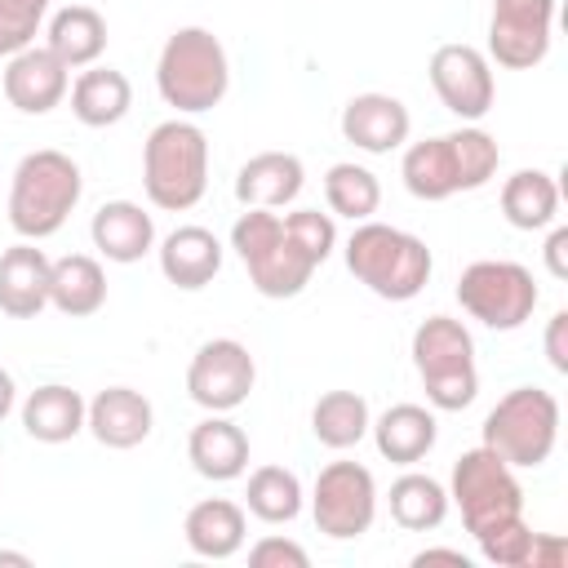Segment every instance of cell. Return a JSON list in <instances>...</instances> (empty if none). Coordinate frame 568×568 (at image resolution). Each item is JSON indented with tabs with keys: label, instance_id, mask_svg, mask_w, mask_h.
I'll return each mask as SVG.
<instances>
[{
	"label": "cell",
	"instance_id": "obj_7",
	"mask_svg": "<svg viewBox=\"0 0 568 568\" xmlns=\"http://www.w3.org/2000/svg\"><path fill=\"white\" fill-rule=\"evenodd\" d=\"M559 439V399L541 386L506 390L484 417V448L506 466H541Z\"/></svg>",
	"mask_w": 568,
	"mask_h": 568
},
{
	"label": "cell",
	"instance_id": "obj_12",
	"mask_svg": "<svg viewBox=\"0 0 568 568\" xmlns=\"http://www.w3.org/2000/svg\"><path fill=\"white\" fill-rule=\"evenodd\" d=\"M555 0H493L488 58L506 71H528L550 53Z\"/></svg>",
	"mask_w": 568,
	"mask_h": 568
},
{
	"label": "cell",
	"instance_id": "obj_4",
	"mask_svg": "<svg viewBox=\"0 0 568 568\" xmlns=\"http://www.w3.org/2000/svg\"><path fill=\"white\" fill-rule=\"evenodd\" d=\"M155 89L182 115L213 111L231 89V62L209 27H178L155 62Z\"/></svg>",
	"mask_w": 568,
	"mask_h": 568
},
{
	"label": "cell",
	"instance_id": "obj_25",
	"mask_svg": "<svg viewBox=\"0 0 568 568\" xmlns=\"http://www.w3.org/2000/svg\"><path fill=\"white\" fill-rule=\"evenodd\" d=\"M133 106V84L124 71L115 67H89L75 75L71 84V111L80 124L89 129H106V124H120Z\"/></svg>",
	"mask_w": 568,
	"mask_h": 568
},
{
	"label": "cell",
	"instance_id": "obj_6",
	"mask_svg": "<svg viewBox=\"0 0 568 568\" xmlns=\"http://www.w3.org/2000/svg\"><path fill=\"white\" fill-rule=\"evenodd\" d=\"M413 364L426 386V399L444 413H462L479 395V368H475V342L462 320L430 315L413 333Z\"/></svg>",
	"mask_w": 568,
	"mask_h": 568
},
{
	"label": "cell",
	"instance_id": "obj_2",
	"mask_svg": "<svg viewBox=\"0 0 568 568\" xmlns=\"http://www.w3.org/2000/svg\"><path fill=\"white\" fill-rule=\"evenodd\" d=\"M84 178L80 164L67 151H31L18 160L13 182H9V226L22 240H49L62 231L71 209L80 204Z\"/></svg>",
	"mask_w": 568,
	"mask_h": 568
},
{
	"label": "cell",
	"instance_id": "obj_11",
	"mask_svg": "<svg viewBox=\"0 0 568 568\" xmlns=\"http://www.w3.org/2000/svg\"><path fill=\"white\" fill-rule=\"evenodd\" d=\"M257 382V364L248 355L244 342L235 337H213L204 342L195 355H191V368H186V390L200 408L209 413H231L248 399Z\"/></svg>",
	"mask_w": 568,
	"mask_h": 568
},
{
	"label": "cell",
	"instance_id": "obj_42",
	"mask_svg": "<svg viewBox=\"0 0 568 568\" xmlns=\"http://www.w3.org/2000/svg\"><path fill=\"white\" fill-rule=\"evenodd\" d=\"M0 564H31L27 555H13V550H0Z\"/></svg>",
	"mask_w": 568,
	"mask_h": 568
},
{
	"label": "cell",
	"instance_id": "obj_26",
	"mask_svg": "<svg viewBox=\"0 0 568 568\" xmlns=\"http://www.w3.org/2000/svg\"><path fill=\"white\" fill-rule=\"evenodd\" d=\"M182 532L200 559H231L244 546V510L226 497H204L186 510Z\"/></svg>",
	"mask_w": 568,
	"mask_h": 568
},
{
	"label": "cell",
	"instance_id": "obj_14",
	"mask_svg": "<svg viewBox=\"0 0 568 568\" xmlns=\"http://www.w3.org/2000/svg\"><path fill=\"white\" fill-rule=\"evenodd\" d=\"M67 84H71V67L49 44L44 49L31 44V49L13 53L4 67V98L22 115H49L67 98Z\"/></svg>",
	"mask_w": 568,
	"mask_h": 568
},
{
	"label": "cell",
	"instance_id": "obj_15",
	"mask_svg": "<svg viewBox=\"0 0 568 568\" xmlns=\"http://www.w3.org/2000/svg\"><path fill=\"white\" fill-rule=\"evenodd\" d=\"M408 129H413V115L390 93H355L342 106V138L368 155H390L395 146L408 142Z\"/></svg>",
	"mask_w": 568,
	"mask_h": 568
},
{
	"label": "cell",
	"instance_id": "obj_31",
	"mask_svg": "<svg viewBox=\"0 0 568 568\" xmlns=\"http://www.w3.org/2000/svg\"><path fill=\"white\" fill-rule=\"evenodd\" d=\"M311 430L324 448H355L368 435V399L355 390H328L311 408Z\"/></svg>",
	"mask_w": 568,
	"mask_h": 568
},
{
	"label": "cell",
	"instance_id": "obj_16",
	"mask_svg": "<svg viewBox=\"0 0 568 568\" xmlns=\"http://www.w3.org/2000/svg\"><path fill=\"white\" fill-rule=\"evenodd\" d=\"M151 399L133 386H106L89 399V413H84V426L93 430L98 444L106 448H138L146 435H151Z\"/></svg>",
	"mask_w": 568,
	"mask_h": 568
},
{
	"label": "cell",
	"instance_id": "obj_20",
	"mask_svg": "<svg viewBox=\"0 0 568 568\" xmlns=\"http://www.w3.org/2000/svg\"><path fill=\"white\" fill-rule=\"evenodd\" d=\"M186 457H191L195 475H204V479H217V484L240 479L244 466H248V435H244L231 417L213 413V417H204V422L191 430Z\"/></svg>",
	"mask_w": 568,
	"mask_h": 568
},
{
	"label": "cell",
	"instance_id": "obj_35",
	"mask_svg": "<svg viewBox=\"0 0 568 568\" xmlns=\"http://www.w3.org/2000/svg\"><path fill=\"white\" fill-rule=\"evenodd\" d=\"M532 537H537V532L524 524V515H515V519H506V524L488 528V532H484V537H475V541H479V550H484V559H488V564H497V568H528Z\"/></svg>",
	"mask_w": 568,
	"mask_h": 568
},
{
	"label": "cell",
	"instance_id": "obj_29",
	"mask_svg": "<svg viewBox=\"0 0 568 568\" xmlns=\"http://www.w3.org/2000/svg\"><path fill=\"white\" fill-rule=\"evenodd\" d=\"M501 213L515 231H541L559 213V186L541 169H519L501 186Z\"/></svg>",
	"mask_w": 568,
	"mask_h": 568
},
{
	"label": "cell",
	"instance_id": "obj_22",
	"mask_svg": "<svg viewBox=\"0 0 568 568\" xmlns=\"http://www.w3.org/2000/svg\"><path fill=\"white\" fill-rule=\"evenodd\" d=\"M368 430H373L377 453L386 462H399V466L422 462L435 448V435H439L435 413L422 408V404H390L377 422H368Z\"/></svg>",
	"mask_w": 568,
	"mask_h": 568
},
{
	"label": "cell",
	"instance_id": "obj_28",
	"mask_svg": "<svg viewBox=\"0 0 568 568\" xmlns=\"http://www.w3.org/2000/svg\"><path fill=\"white\" fill-rule=\"evenodd\" d=\"M49 49L71 67H93L106 49V18L93 4H67L49 18Z\"/></svg>",
	"mask_w": 568,
	"mask_h": 568
},
{
	"label": "cell",
	"instance_id": "obj_3",
	"mask_svg": "<svg viewBox=\"0 0 568 568\" xmlns=\"http://www.w3.org/2000/svg\"><path fill=\"white\" fill-rule=\"evenodd\" d=\"M430 266L426 240L386 222H359L346 240V271L386 302H413L430 280Z\"/></svg>",
	"mask_w": 568,
	"mask_h": 568
},
{
	"label": "cell",
	"instance_id": "obj_38",
	"mask_svg": "<svg viewBox=\"0 0 568 568\" xmlns=\"http://www.w3.org/2000/svg\"><path fill=\"white\" fill-rule=\"evenodd\" d=\"M564 559H568V541H564V537H550V532H537V537H532L528 568H559Z\"/></svg>",
	"mask_w": 568,
	"mask_h": 568
},
{
	"label": "cell",
	"instance_id": "obj_41",
	"mask_svg": "<svg viewBox=\"0 0 568 568\" xmlns=\"http://www.w3.org/2000/svg\"><path fill=\"white\" fill-rule=\"evenodd\" d=\"M439 559L466 568V555H462V550H417V555H413V564H439Z\"/></svg>",
	"mask_w": 568,
	"mask_h": 568
},
{
	"label": "cell",
	"instance_id": "obj_8",
	"mask_svg": "<svg viewBox=\"0 0 568 568\" xmlns=\"http://www.w3.org/2000/svg\"><path fill=\"white\" fill-rule=\"evenodd\" d=\"M448 497L462 510V524L470 537H484L488 528L524 515V488L515 479V466H506L493 448H470L453 462V488Z\"/></svg>",
	"mask_w": 568,
	"mask_h": 568
},
{
	"label": "cell",
	"instance_id": "obj_10",
	"mask_svg": "<svg viewBox=\"0 0 568 568\" xmlns=\"http://www.w3.org/2000/svg\"><path fill=\"white\" fill-rule=\"evenodd\" d=\"M311 515L315 528L333 541H351L359 532H368L373 515H377V479L368 466L359 462H328L315 479L311 493Z\"/></svg>",
	"mask_w": 568,
	"mask_h": 568
},
{
	"label": "cell",
	"instance_id": "obj_5",
	"mask_svg": "<svg viewBox=\"0 0 568 568\" xmlns=\"http://www.w3.org/2000/svg\"><path fill=\"white\" fill-rule=\"evenodd\" d=\"M146 200L164 213H186L209 186V138L191 120H164L142 146Z\"/></svg>",
	"mask_w": 568,
	"mask_h": 568
},
{
	"label": "cell",
	"instance_id": "obj_36",
	"mask_svg": "<svg viewBox=\"0 0 568 568\" xmlns=\"http://www.w3.org/2000/svg\"><path fill=\"white\" fill-rule=\"evenodd\" d=\"M248 564H253V568H306L311 555H306L297 541H288V537H262V541L248 550Z\"/></svg>",
	"mask_w": 568,
	"mask_h": 568
},
{
	"label": "cell",
	"instance_id": "obj_1",
	"mask_svg": "<svg viewBox=\"0 0 568 568\" xmlns=\"http://www.w3.org/2000/svg\"><path fill=\"white\" fill-rule=\"evenodd\" d=\"M333 244L337 226L320 209H244L231 226V248L240 253L248 284L262 297H297Z\"/></svg>",
	"mask_w": 568,
	"mask_h": 568
},
{
	"label": "cell",
	"instance_id": "obj_39",
	"mask_svg": "<svg viewBox=\"0 0 568 568\" xmlns=\"http://www.w3.org/2000/svg\"><path fill=\"white\" fill-rule=\"evenodd\" d=\"M546 266L555 280H568V226H555L546 240Z\"/></svg>",
	"mask_w": 568,
	"mask_h": 568
},
{
	"label": "cell",
	"instance_id": "obj_17",
	"mask_svg": "<svg viewBox=\"0 0 568 568\" xmlns=\"http://www.w3.org/2000/svg\"><path fill=\"white\" fill-rule=\"evenodd\" d=\"M49 257L36 240H22L0 253V311L13 320H36L49 306Z\"/></svg>",
	"mask_w": 568,
	"mask_h": 568
},
{
	"label": "cell",
	"instance_id": "obj_24",
	"mask_svg": "<svg viewBox=\"0 0 568 568\" xmlns=\"http://www.w3.org/2000/svg\"><path fill=\"white\" fill-rule=\"evenodd\" d=\"M84 413L89 404L80 399V390L62 386V382H49V386H36L22 404V430L40 444H67L84 430Z\"/></svg>",
	"mask_w": 568,
	"mask_h": 568
},
{
	"label": "cell",
	"instance_id": "obj_40",
	"mask_svg": "<svg viewBox=\"0 0 568 568\" xmlns=\"http://www.w3.org/2000/svg\"><path fill=\"white\" fill-rule=\"evenodd\" d=\"M13 399H18V386H13V373L0 368V422L13 413Z\"/></svg>",
	"mask_w": 568,
	"mask_h": 568
},
{
	"label": "cell",
	"instance_id": "obj_27",
	"mask_svg": "<svg viewBox=\"0 0 568 568\" xmlns=\"http://www.w3.org/2000/svg\"><path fill=\"white\" fill-rule=\"evenodd\" d=\"M106 302V275L89 253H67L49 266V306H58L71 320H84L102 311Z\"/></svg>",
	"mask_w": 568,
	"mask_h": 568
},
{
	"label": "cell",
	"instance_id": "obj_21",
	"mask_svg": "<svg viewBox=\"0 0 568 568\" xmlns=\"http://www.w3.org/2000/svg\"><path fill=\"white\" fill-rule=\"evenodd\" d=\"M160 271L178 288H204L222 271V244L209 226H178L160 244Z\"/></svg>",
	"mask_w": 568,
	"mask_h": 568
},
{
	"label": "cell",
	"instance_id": "obj_18",
	"mask_svg": "<svg viewBox=\"0 0 568 568\" xmlns=\"http://www.w3.org/2000/svg\"><path fill=\"white\" fill-rule=\"evenodd\" d=\"M306 173H302V160L288 155V151H262L253 160L240 164L235 173V200L244 209H284L297 200Z\"/></svg>",
	"mask_w": 568,
	"mask_h": 568
},
{
	"label": "cell",
	"instance_id": "obj_23",
	"mask_svg": "<svg viewBox=\"0 0 568 568\" xmlns=\"http://www.w3.org/2000/svg\"><path fill=\"white\" fill-rule=\"evenodd\" d=\"M404 186L408 195L426 200V204H439L448 195L462 191V173H457V151H453V133L444 138H426V142H413L404 151Z\"/></svg>",
	"mask_w": 568,
	"mask_h": 568
},
{
	"label": "cell",
	"instance_id": "obj_13",
	"mask_svg": "<svg viewBox=\"0 0 568 568\" xmlns=\"http://www.w3.org/2000/svg\"><path fill=\"white\" fill-rule=\"evenodd\" d=\"M430 84L457 120H484L493 111V67L475 44H439L430 53Z\"/></svg>",
	"mask_w": 568,
	"mask_h": 568
},
{
	"label": "cell",
	"instance_id": "obj_34",
	"mask_svg": "<svg viewBox=\"0 0 568 568\" xmlns=\"http://www.w3.org/2000/svg\"><path fill=\"white\" fill-rule=\"evenodd\" d=\"M44 13H49V0H0V58L31 49Z\"/></svg>",
	"mask_w": 568,
	"mask_h": 568
},
{
	"label": "cell",
	"instance_id": "obj_30",
	"mask_svg": "<svg viewBox=\"0 0 568 568\" xmlns=\"http://www.w3.org/2000/svg\"><path fill=\"white\" fill-rule=\"evenodd\" d=\"M444 515H448V488H444L439 479L408 470V475H399V479L390 484V519H395L399 528H408V532H430V528L444 524Z\"/></svg>",
	"mask_w": 568,
	"mask_h": 568
},
{
	"label": "cell",
	"instance_id": "obj_32",
	"mask_svg": "<svg viewBox=\"0 0 568 568\" xmlns=\"http://www.w3.org/2000/svg\"><path fill=\"white\" fill-rule=\"evenodd\" d=\"M324 200H328V209H333L337 217L368 222V217L377 213V204H382V186H377V178H373L364 164L342 160V164H333V169L324 173Z\"/></svg>",
	"mask_w": 568,
	"mask_h": 568
},
{
	"label": "cell",
	"instance_id": "obj_19",
	"mask_svg": "<svg viewBox=\"0 0 568 568\" xmlns=\"http://www.w3.org/2000/svg\"><path fill=\"white\" fill-rule=\"evenodd\" d=\"M89 235H93V248L106 257V262H138V257H146L151 253V244H155V222H151V213L142 209V204H133V200H111V204H102L98 213H93V222H89Z\"/></svg>",
	"mask_w": 568,
	"mask_h": 568
},
{
	"label": "cell",
	"instance_id": "obj_37",
	"mask_svg": "<svg viewBox=\"0 0 568 568\" xmlns=\"http://www.w3.org/2000/svg\"><path fill=\"white\" fill-rule=\"evenodd\" d=\"M564 333H568V311H555L550 324H546V355H550L555 373H568V342H564Z\"/></svg>",
	"mask_w": 568,
	"mask_h": 568
},
{
	"label": "cell",
	"instance_id": "obj_33",
	"mask_svg": "<svg viewBox=\"0 0 568 568\" xmlns=\"http://www.w3.org/2000/svg\"><path fill=\"white\" fill-rule=\"evenodd\" d=\"M248 510L262 524H288L302 510V479L284 466H257L248 475Z\"/></svg>",
	"mask_w": 568,
	"mask_h": 568
},
{
	"label": "cell",
	"instance_id": "obj_9",
	"mask_svg": "<svg viewBox=\"0 0 568 568\" xmlns=\"http://www.w3.org/2000/svg\"><path fill=\"white\" fill-rule=\"evenodd\" d=\"M457 302L470 320L497 328V333H510L519 328L524 320H532L537 311V284H532V271L519 266V262H501V257H484V262H470L457 280Z\"/></svg>",
	"mask_w": 568,
	"mask_h": 568
}]
</instances>
